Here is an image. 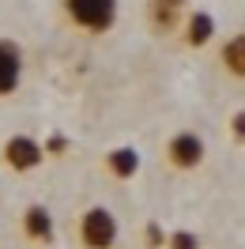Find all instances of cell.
<instances>
[{"label":"cell","mask_w":245,"mask_h":249,"mask_svg":"<svg viewBox=\"0 0 245 249\" xmlns=\"http://www.w3.org/2000/svg\"><path fill=\"white\" fill-rule=\"evenodd\" d=\"M64 12L76 27L102 34L117 23V0H64Z\"/></svg>","instance_id":"cell-1"},{"label":"cell","mask_w":245,"mask_h":249,"mask_svg":"<svg viewBox=\"0 0 245 249\" xmlns=\"http://www.w3.org/2000/svg\"><path fill=\"white\" fill-rule=\"evenodd\" d=\"M79 238L87 249H109L117 242V219L109 208H91L79 223Z\"/></svg>","instance_id":"cell-2"},{"label":"cell","mask_w":245,"mask_h":249,"mask_svg":"<svg viewBox=\"0 0 245 249\" xmlns=\"http://www.w3.org/2000/svg\"><path fill=\"white\" fill-rule=\"evenodd\" d=\"M166 155H170V162H174L177 170H192V166L204 162V140H200L196 132H177V136L170 140Z\"/></svg>","instance_id":"cell-3"},{"label":"cell","mask_w":245,"mask_h":249,"mask_svg":"<svg viewBox=\"0 0 245 249\" xmlns=\"http://www.w3.org/2000/svg\"><path fill=\"white\" fill-rule=\"evenodd\" d=\"M23 79V49L8 38H0V98L12 94Z\"/></svg>","instance_id":"cell-4"},{"label":"cell","mask_w":245,"mask_h":249,"mask_svg":"<svg viewBox=\"0 0 245 249\" xmlns=\"http://www.w3.org/2000/svg\"><path fill=\"white\" fill-rule=\"evenodd\" d=\"M42 143L31 140V136H12L8 147H4V159H8V166L12 170H34L38 162H42Z\"/></svg>","instance_id":"cell-5"},{"label":"cell","mask_w":245,"mask_h":249,"mask_svg":"<svg viewBox=\"0 0 245 249\" xmlns=\"http://www.w3.org/2000/svg\"><path fill=\"white\" fill-rule=\"evenodd\" d=\"M23 231L31 234V238H38V242H49L53 238V215H49L42 204H31L27 215H23Z\"/></svg>","instance_id":"cell-6"},{"label":"cell","mask_w":245,"mask_h":249,"mask_svg":"<svg viewBox=\"0 0 245 249\" xmlns=\"http://www.w3.org/2000/svg\"><path fill=\"white\" fill-rule=\"evenodd\" d=\"M211 34H215V19L208 12H192L189 16V23H185V42L189 46H208Z\"/></svg>","instance_id":"cell-7"},{"label":"cell","mask_w":245,"mask_h":249,"mask_svg":"<svg viewBox=\"0 0 245 249\" xmlns=\"http://www.w3.org/2000/svg\"><path fill=\"white\" fill-rule=\"evenodd\" d=\"M109 170L117 174V178H132V174L140 170V151L136 147H117V151H109L106 155Z\"/></svg>","instance_id":"cell-8"},{"label":"cell","mask_w":245,"mask_h":249,"mask_svg":"<svg viewBox=\"0 0 245 249\" xmlns=\"http://www.w3.org/2000/svg\"><path fill=\"white\" fill-rule=\"evenodd\" d=\"M223 64H227L234 76H242V72H245V38H242V34H234V38L227 42V49H223Z\"/></svg>","instance_id":"cell-9"},{"label":"cell","mask_w":245,"mask_h":249,"mask_svg":"<svg viewBox=\"0 0 245 249\" xmlns=\"http://www.w3.org/2000/svg\"><path fill=\"white\" fill-rule=\"evenodd\" d=\"M170 249H200V242H196V234L177 231V234H170Z\"/></svg>","instance_id":"cell-10"}]
</instances>
